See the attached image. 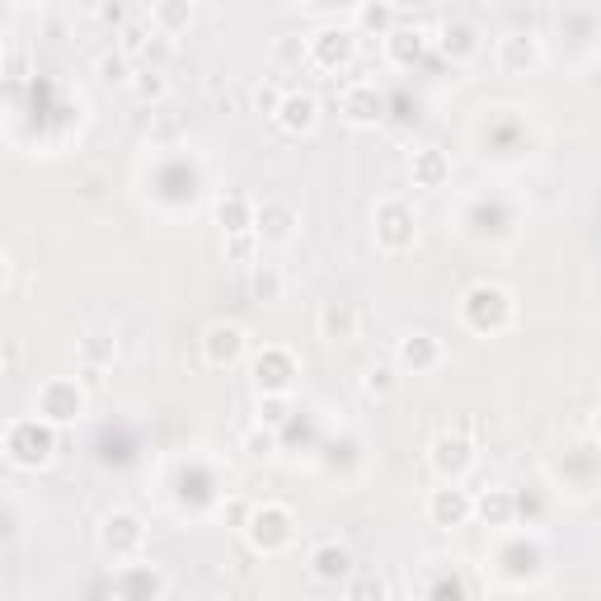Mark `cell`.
I'll use <instances>...</instances> for the list:
<instances>
[{
	"mask_svg": "<svg viewBox=\"0 0 601 601\" xmlns=\"http://www.w3.org/2000/svg\"><path fill=\"white\" fill-rule=\"evenodd\" d=\"M52 456H57V423H48L42 414L6 423V461L14 470H38Z\"/></svg>",
	"mask_w": 601,
	"mask_h": 601,
	"instance_id": "cell-1",
	"label": "cell"
},
{
	"mask_svg": "<svg viewBox=\"0 0 601 601\" xmlns=\"http://www.w3.org/2000/svg\"><path fill=\"white\" fill-rule=\"evenodd\" d=\"M461 315L475 334H503L512 325V315H518V300L499 283H475L461 296Z\"/></svg>",
	"mask_w": 601,
	"mask_h": 601,
	"instance_id": "cell-2",
	"label": "cell"
},
{
	"mask_svg": "<svg viewBox=\"0 0 601 601\" xmlns=\"http://www.w3.org/2000/svg\"><path fill=\"white\" fill-rule=\"evenodd\" d=\"M99 545H104V554H109L114 564H132V560H141V550H146V522L137 518L132 508L104 512V522H99Z\"/></svg>",
	"mask_w": 601,
	"mask_h": 601,
	"instance_id": "cell-3",
	"label": "cell"
},
{
	"mask_svg": "<svg viewBox=\"0 0 601 601\" xmlns=\"http://www.w3.org/2000/svg\"><path fill=\"white\" fill-rule=\"evenodd\" d=\"M245 535H249V545L259 550V554H283V550L296 541V518H292V508H283V503L254 508L249 522H245Z\"/></svg>",
	"mask_w": 601,
	"mask_h": 601,
	"instance_id": "cell-4",
	"label": "cell"
},
{
	"mask_svg": "<svg viewBox=\"0 0 601 601\" xmlns=\"http://www.w3.org/2000/svg\"><path fill=\"white\" fill-rule=\"evenodd\" d=\"M85 400H90V391H85V381H67V376H52L38 385V414L57 423V427H71L80 414H85Z\"/></svg>",
	"mask_w": 601,
	"mask_h": 601,
	"instance_id": "cell-5",
	"label": "cell"
},
{
	"mask_svg": "<svg viewBox=\"0 0 601 601\" xmlns=\"http://www.w3.org/2000/svg\"><path fill=\"white\" fill-rule=\"evenodd\" d=\"M427 461H433V470L442 480H465L470 470H475V461H480V451H475V442H470V433H437L433 437V451H427Z\"/></svg>",
	"mask_w": 601,
	"mask_h": 601,
	"instance_id": "cell-6",
	"label": "cell"
},
{
	"mask_svg": "<svg viewBox=\"0 0 601 601\" xmlns=\"http://www.w3.org/2000/svg\"><path fill=\"white\" fill-rule=\"evenodd\" d=\"M470 518H475V493H465L456 480H446L442 489L427 493V522L433 526H465Z\"/></svg>",
	"mask_w": 601,
	"mask_h": 601,
	"instance_id": "cell-7",
	"label": "cell"
},
{
	"mask_svg": "<svg viewBox=\"0 0 601 601\" xmlns=\"http://www.w3.org/2000/svg\"><path fill=\"white\" fill-rule=\"evenodd\" d=\"M376 245L391 249V254H400V249L414 245V211H410V203L385 198V203L376 207Z\"/></svg>",
	"mask_w": 601,
	"mask_h": 601,
	"instance_id": "cell-8",
	"label": "cell"
},
{
	"mask_svg": "<svg viewBox=\"0 0 601 601\" xmlns=\"http://www.w3.org/2000/svg\"><path fill=\"white\" fill-rule=\"evenodd\" d=\"M493 61H499V71H508V76H526V71L541 67V38L526 33V29H512V33L499 38Z\"/></svg>",
	"mask_w": 601,
	"mask_h": 601,
	"instance_id": "cell-9",
	"label": "cell"
},
{
	"mask_svg": "<svg viewBox=\"0 0 601 601\" xmlns=\"http://www.w3.org/2000/svg\"><path fill=\"white\" fill-rule=\"evenodd\" d=\"M296 226H300V217L287 198H264L259 211H254V235H259L264 245H287Z\"/></svg>",
	"mask_w": 601,
	"mask_h": 601,
	"instance_id": "cell-10",
	"label": "cell"
},
{
	"mask_svg": "<svg viewBox=\"0 0 601 601\" xmlns=\"http://www.w3.org/2000/svg\"><path fill=\"white\" fill-rule=\"evenodd\" d=\"M338 109H343V118H348L353 127H376L381 114H385V99H381V90L372 80H353V85H343Z\"/></svg>",
	"mask_w": 601,
	"mask_h": 601,
	"instance_id": "cell-11",
	"label": "cell"
},
{
	"mask_svg": "<svg viewBox=\"0 0 601 601\" xmlns=\"http://www.w3.org/2000/svg\"><path fill=\"white\" fill-rule=\"evenodd\" d=\"M292 376H296V357L287 348H264L254 357V385H259V395H287Z\"/></svg>",
	"mask_w": 601,
	"mask_h": 601,
	"instance_id": "cell-12",
	"label": "cell"
},
{
	"mask_svg": "<svg viewBox=\"0 0 601 601\" xmlns=\"http://www.w3.org/2000/svg\"><path fill=\"white\" fill-rule=\"evenodd\" d=\"M249 338L240 325H230V319H217L207 334H203V357L211 362V367H235V362L245 357Z\"/></svg>",
	"mask_w": 601,
	"mask_h": 601,
	"instance_id": "cell-13",
	"label": "cell"
},
{
	"mask_svg": "<svg viewBox=\"0 0 601 601\" xmlns=\"http://www.w3.org/2000/svg\"><path fill=\"white\" fill-rule=\"evenodd\" d=\"M357 52V33L353 29H319L311 38V61L319 71H334V67H348Z\"/></svg>",
	"mask_w": 601,
	"mask_h": 601,
	"instance_id": "cell-14",
	"label": "cell"
},
{
	"mask_svg": "<svg viewBox=\"0 0 601 601\" xmlns=\"http://www.w3.org/2000/svg\"><path fill=\"white\" fill-rule=\"evenodd\" d=\"M442 362V343L433 334H404L400 348H395V367L400 372H414V376H427Z\"/></svg>",
	"mask_w": 601,
	"mask_h": 601,
	"instance_id": "cell-15",
	"label": "cell"
},
{
	"mask_svg": "<svg viewBox=\"0 0 601 601\" xmlns=\"http://www.w3.org/2000/svg\"><path fill=\"white\" fill-rule=\"evenodd\" d=\"M437 48H442L446 61L465 67V61L480 52V33H475V24H470V19H446V24L437 29Z\"/></svg>",
	"mask_w": 601,
	"mask_h": 601,
	"instance_id": "cell-16",
	"label": "cell"
},
{
	"mask_svg": "<svg viewBox=\"0 0 601 601\" xmlns=\"http://www.w3.org/2000/svg\"><path fill=\"white\" fill-rule=\"evenodd\" d=\"M348 573H353V554H348V545L319 541V545L311 550V578H315V583H343Z\"/></svg>",
	"mask_w": 601,
	"mask_h": 601,
	"instance_id": "cell-17",
	"label": "cell"
},
{
	"mask_svg": "<svg viewBox=\"0 0 601 601\" xmlns=\"http://www.w3.org/2000/svg\"><path fill=\"white\" fill-rule=\"evenodd\" d=\"M512 518H518V493H512V489H484V493H475V522L480 526L503 531V526H512Z\"/></svg>",
	"mask_w": 601,
	"mask_h": 601,
	"instance_id": "cell-18",
	"label": "cell"
},
{
	"mask_svg": "<svg viewBox=\"0 0 601 601\" xmlns=\"http://www.w3.org/2000/svg\"><path fill=\"white\" fill-rule=\"evenodd\" d=\"M277 122H283V132H292V137L315 132V122H319V99H315V95H300V90H287L283 109H277Z\"/></svg>",
	"mask_w": 601,
	"mask_h": 601,
	"instance_id": "cell-19",
	"label": "cell"
},
{
	"mask_svg": "<svg viewBox=\"0 0 601 601\" xmlns=\"http://www.w3.org/2000/svg\"><path fill=\"white\" fill-rule=\"evenodd\" d=\"M423 52H427V29L395 24L391 33H385V57H391V67H414Z\"/></svg>",
	"mask_w": 601,
	"mask_h": 601,
	"instance_id": "cell-20",
	"label": "cell"
},
{
	"mask_svg": "<svg viewBox=\"0 0 601 601\" xmlns=\"http://www.w3.org/2000/svg\"><path fill=\"white\" fill-rule=\"evenodd\" d=\"M114 592L118 597H165L169 592V583H165V578L156 573V569H150V564H122V573L114 578Z\"/></svg>",
	"mask_w": 601,
	"mask_h": 601,
	"instance_id": "cell-21",
	"label": "cell"
},
{
	"mask_svg": "<svg viewBox=\"0 0 601 601\" xmlns=\"http://www.w3.org/2000/svg\"><path fill=\"white\" fill-rule=\"evenodd\" d=\"M410 175H414V184H418V188H442V184L451 179V160H446V150H437V146L414 150Z\"/></svg>",
	"mask_w": 601,
	"mask_h": 601,
	"instance_id": "cell-22",
	"label": "cell"
},
{
	"mask_svg": "<svg viewBox=\"0 0 601 601\" xmlns=\"http://www.w3.org/2000/svg\"><path fill=\"white\" fill-rule=\"evenodd\" d=\"M319 334H325L329 343L357 338V306L353 300H329V306L319 311Z\"/></svg>",
	"mask_w": 601,
	"mask_h": 601,
	"instance_id": "cell-23",
	"label": "cell"
},
{
	"mask_svg": "<svg viewBox=\"0 0 601 601\" xmlns=\"http://www.w3.org/2000/svg\"><path fill=\"white\" fill-rule=\"evenodd\" d=\"M254 211H259V203H249L245 193H226V198H217V226L226 235H245L254 230Z\"/></svg>",
	"mask_w": 601,
	"mask_h": 601,
	"instance_id": "cell-24",
	"label": "cell"
},
{
	"mask_svg": "<svg viewBox=\"0 0 601 601\" xmlns=\"http://www.w3.org/2000/svg\"><path fill=\"white\" fill-rule=\"evenodd\" d=\"M193 19V0H160L156 6V29L160 33H184Z\"/></svg>",
	"mask_w": 601,
	"mask_h": 601,
	"instance_id": "cell-25",
	"label": "cell"
},
{
	"mask_svg": "<svg viewBox=\"0 0 601 601\" xmlns=\"http://www.w3.org/2000/svg\"><path fill=\"white\" fill-rule=\"evenodd\" d=\"M99 76L104 85H132L137 80V67H132V52H109V57H99Z\"/></svg>",
	"mask_w": 601,
	"mask_h": 601,
	"instance_id": "cell-26",
	"label": "cell"
},
{
	"mask_svg": "<svg viewBox=\"0 0 601 601\" xmlns=\"http://www.w3.org/2000/svg\"><path fill=\"white\" fill-rule=\"evenodd\" d=\"M249 292H254V300H277V296H283V273H277L273 264H254Z\"/></svg>",
	"mask_w": 601,
	"mask_h": 601,
	"instance_id": "cell-27",
	"label": "cell"
},
{
	"mask_svg": "<svg viewBox=\"0 0 601 601\" xmlns=\"http://www.w3.org/2000/svg\"><path fill=\"white\" fill-rule=\"evenodd\" d=\"M357 29H367V33H391L395 29V10L391 6H376V0H367V6L357 10Z\"/></svg>",
	"mask_w": 601,
	"mask_h": 601,
	"instance_id": "cell-28",
	"label": "cell"
},
{
	"mask_svg": "<svg viewBox=\"0 0 601 601\" xmlns=\"http://www.w3.org/2000/svg\"><path fill=\"white\" fill-rule=\"evenodd\" d=\"M127 90H132L137 99H165V95H169V80H165V71H160V67H141V71H137V80L127 85Z\"/></svg>",
	"mask_w": 601,
	"mask_h": 601,
	"instance_id": "cell-29",
	"label": "cell"
},
{
	"mask_svg": "<svg viewBox=\"0 0 601 601\" xmlns=\"http://www.w3.org/2000/svg\"><path fill=\"white\" fill-rule=\"evenodd\" d=\"M80 353H85V362H95V367H109L114 353H118V343L109 334H85L80 338Z\"/></svg>",
	"mask_w": 601,
	"mask_h": 601,
	"instance_id": "cell-30",
	"label": "cell"
},
{
	"mask_svg": "<svg viewBox=\"0 0 601 601\" xmlns=\"http://www.w3.org/2000/svg\"><path fill=\"white\" fill-rule=\"evenodd\" d=\"M292 418V404H287V395H259V423H268V427H283Z\"/></svg>",
	"mask_w": 601,
	"mask_h": 601,
	"instance_id": "cell-31",
	"label": "cell"
},
{
	"mask_svg": "<svg viewBox=\"0 0 601 601\" xmlns=\"http://www.w3.org/2000/svg\"><path fill=\"white\" fill-rule=\"evenodd\" d=\"M362 391H367V395H391L395 391V367H391V362L367 367V376H362Z\"/></svg>",
	"mask_w": 601,
	"mask_h": 601,
	"instance_id": "cell-32",
	"label": "cell"
},
{
	"mask_svg": "<svg viewBox=\"0 0 601 601\" xmlns=\"http://www.w3.org/2000/svg\"><path fill=\"white\" fill-rule=\"evenodd\" d=\"M283 99H287V90H277V85H273V80H264V85H254V109H259V114L277 118V109H283Z\"/></svg>",
	"mask_w": 601,
	"mask_h": 601,
	"instance_id": "cell-33",
	"label": "cell"
},
{
	"mask_svg": "<svg viewBox=\"0 0 601 601\" xmlns=\"http://www.w3.org/2000/svg\"><path fill=\"white\" fill-rule=\"evenodd\" d=\"M259 245H264V240H259L254 230H245V235H226V254H230V259H240V264H249Z\"/></svg>",
	"mask_w": 601,
	"mask_h": 601,
	"instance_id": "cell-34",
	"label": "cell"
},
{
	"mask_svg": "<svg viewBox=\"0 0 601 601\" xmlns=\"http://www.w3.org/2000/svg\"><path fill=\"white\" fill-rule=\"evenodd\" d=\"M249 456H273V446H277V427H268V423H259V427H254V433H249Z\"/></svg>",
	"mask_w": 601,
	"mask_h": 601,
	"instance_id": "cell-35",
	"label": "cell"
},
{
	"mask_svg": "<svg viewBox=\"0 0 601 601\" xmlns=\"http://www.w3.org/2000/svg\"><path fill=\"white\" fill-rule=\"evenodd\" d=\"M146 42H150V38H146V24H127V29H122V52L137 57V52H146Z\"/></svg>",
	"mask_w": 601,
	"mask_h": 601,
	"instance_id": "cell-36",
	"label": "cell"
},
{
	"mask_svg": "<svg viewBox=\"0 0 601 601\" xmlns=\"http://www.w3.org/2000/svg\"><path fill=\"white\" fill-rule=\"evenodd\" d=\"M80 381H85V391H99V385H104V367H95V362H85Z\"/></svg>",
	"mask_w": 601,
	"mask_h": 601,
	"instance_id": "cell-37",
	"label": "cell"
},
{
	"mask_svg": "<svg viewBox=\"0 0 601 601\" xmlns=\"http://www.w3.org/2000/svg\"><path fill=\"white\" fill-rule=\"evenodd\" d=\"M19 76H24V48L10 42V80H19Z\"/></svg>",
	"mask_w": 601,
	"mask_h": 601,
	"instance_id": "cell-38",
	"label": "cell"
},
{
	"mask_svg": "<svg viewBox=\"0 0 601 601\" xmlns=\"http://www.w3.org/2000/svg\"><path fill=\"white\" fill-rule=\"evenodd\" d=\"M14 367H19V343L10 338V343H6V372H14Z\"/></svg>",
	"mask_w": 601,
	"mask_h": 601,
	"instance_id": "cell-39",
	"label": "cell"
},
{
	"mask_svg": "<svg viewBox=\"0 0 601 601\" xmlns=\"http://www.w3.org/2000/svg\"><path fill=\"white\" fill-rule=\"evenodd\" d=\"M592 433H597V437H601V410H597V418H592Z\"/></svg>",
	"mask_w": 601,
	"mask_h": 601,
	"instance_id": "cell-40",
	"label": "cell"
},
{
	"mask_svg": "<svg viewBox=\"0 0 601 601\" xmlns=\"http://www.w3.org/2000/svg\"><path fill=\"white\" fill-rule=\"evenodd\" d=\"M24 6H48V0H24Z\"/></svg>",
	"mask_w": 601,
	"mask_h": 601,
	"instance_id": "cell-41",
	"label": "cell"
}]
</instances>
